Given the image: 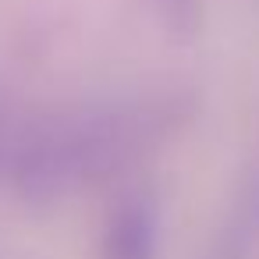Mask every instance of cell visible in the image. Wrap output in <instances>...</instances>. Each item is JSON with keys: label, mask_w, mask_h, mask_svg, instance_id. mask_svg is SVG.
<instances>
[{"label": "cell", "mask_w": 259, "mask_h": 259, "mask_svg": "<svg viewBox=\"0 0 259 259\" xmlns=\"http://www.w3.org/2000/svg\"><path fill=\"white\" fill-rule=\"evenodd\" d=\"M114 0H0V54L36 57L82 43Z\"/></svg>", "instance_id": "obj_1"}]
</instances>
